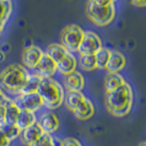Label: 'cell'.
Segmentation results:
<instances>
[{"label": "cell", "instance_id": "1", "mask_svg": "<svg viewBox=\"0 0 146 146\" xmlns=\"http://www.w3.org/2000/svg\"><path fill=\"white\" fill-rule=\"evenodd\" d=\"M132 90L131 86L125 83L116 90L109 91L105 97V104L108 111L114 116L122 117L130 112L132 106Z\"/></svg>", "mask_w": 146, "mask_h": 146}, {"label": "cell", "instance_id": "2", "mask_svg": "<svg viewBox=\"0 0 146 146\" xmlns=\"http://www.w3.org/2000/svg\"><path fill=\"white\" fill-rule=\"evenodd\" d=\"M115 5L111 0H91L86 7L87 16L98 26L110 24L115 17Z\"/></svg>", "mask_w": 146, "mask_h": 146}, {"label": "cell", "instance_id": "3", "mask_svg": "<svg viewBox=\"0 0 146 146\" xmlns=\"http://www.w3.org/2000/svg\"><path fill=\"white\" fill-rule=\"evenodd\" d=\"M36 92L42 100L43 105L51 110L60 106L65 97L61 85L51 78H43Z\"/></svg>", "mask_w": 146, "mask_h": 146}, {"label": "cell", "instance_id": "4", "mask_svg": "<svg viewBox=\"0 0 146 146\" xmlns=\"http://www.w3.org/2000/svg\"><path fill=\"white\" fill-rule=\"evenodd\" d=\"M29 75V73L25 67L19 64H11L0 73V81L4 87L12 92L19 93Z\"/></svg>", "mask_w": 146, "mask_h": 146}, {"label": "cell", "instance_id": "5", "mask_svg": "<svg viewBox=\"0 0 146 146\" xmlns=\"http://www.w3.org/2000/svg\"><path fill=\"white\" fill-rule=\"evenodd\" d=\"M47 53L52 58L58 70L64 75L75 71L77 60L75 57L61 44H51L48 46Z\"/></svg>", "mask_w": 146, "mask_h": 146}, {"label": "cell", "instance_id": "6", "mask_svg": "<svg viewBox=\"0 0 146 146\" xmlns=\"http://www.w3.org/2000/svg\"><path fill=\"white\" fill-rule=\"evenodd\" d=\"M84 31L79 26L70 25L62 30L61 42L62 46L68 51H78L79 46L82 40Z\"/></svg>", "mask_w": 146, "mask_h": 146}, {"label": "cell", "instance_id": "7", "mask_svg": "<svg viewBox=\"0 0 146 146\" xmlns=\"http://www.w3.org/2000/svg\"><path fill=\"white\" fill-rule=\"evenodd\" d=\"M13 102L20 111H29L31 112L38 111L43 105L42 100L38 92L18 94V96Z\"/></svg>", "mask_w": 146, "mask_h": 146}, {"label": "cell", "instance_id": "8", "mask_svg": "<svg viewBox=\"0 0 146 146\" xmlns=\"http://www.w3.org/2000/svg\"><path fill=\"white\" fill-rule=\"evenodd\" d=\"M102 48V45L100 36L94 32L85 31L83 38H82V40L79 46V48H78V51L81 55H94Z\"/></svg>", "mask_w": 146, "mask_h": 146}, {"label": "cell", "instance_id": "9", "mask_svg": "<svg viewBox=\"0 0 146 146\" xmlns=\"http://www.w3.org/2000/svg\"><path fill=\"white\" fill-rule=\"evenodd\" d=\"M36 74H38L42 78H50L57 70V66L47 53H43L42 57L39 59L38 63L36 64L34 68Z\"/></svg>", "mask_w": 146, "mask_h": 146}, {"label": "cell", "instance_id": "10", "mask_svg": "<svg viewBox=\"0 0 146 146\" xmlns=\"http://www.w3.org/2000/svg\"><path fill=\"white\" fill-rule=\"evenodd\" d=\"M43 51L38 47L32 45L29 48H26L22 55V60L24 65L27 68H36V64L38 63L39 59L43 55Z\"/></svg>", "mask_w": 146, "mask_h": 146}, {"label": "cell", "instance_id": "11", "mask_svg": "<svg viewBox=\"0 0 146 146\" xmlns=\"http://www.w3.org/2000/svg\"><path fill=\"white\" fill-rule=\"evenodd\" d=\"M44 133L41 127L39 126L38 122H35L34 124L29 126L26 129L21 131V140L27 145H32L34 143L38 141L42 134Z\"/></svg>", "mask_w": 146, "mask_h": 146}, {"label": "cell", "instance_id": "12", "mask_svg": "<svg viewBox=\"0 0 146 146\" xmlns=\"http://www.w3.org/2000/svg\"><path fill=\"white\" fill-rule=\"evenodd\" d=\"M38 124L41 127L44 133L50 134L58 130L59 121L58 117L54 113L46 112L40 117Z\"/></svg>", "mask_w": 146, "mask_h": 146}, {"label": "cell", "instance_id": "13", "mask_svg": "<svg viewBox=\"0 0 146 146\" xmlns=\"http://www.w3.org/2000/svg\"><path fill=\"white\" fill-rule=\"evenodd\" d=\"M64 83H65L66 88L70 91H80L84 88L85 80L84 78L80 72L73 71L70 74L65 75L64 79Z\"/></svg>", "mask_w": 146, "mask_h": 146}, {"label": "cell", "instance_id": "14", "mask_svg": "<svg viewBox=\"0 0 146 146\" xmlns=\"http://www.w3.org/2000/svg\"><path fill=\"white\" fill-rule=\"evenodd\" d=\"M126 64V59L123 55L119 51H111L109 61L107 63L106 70L110 73H118L124 68Z\"/></svg>", "mask_w": 146, "mask_h": 146}, {"label": "cell", "instance_id": "15", "mask_svg": "<svg viewBox=\"0 0 146 146\" xmlns=\"http://www.w3.org/2000/svg\"><path fill=\"white\" fill-rule=\"evenodd\" d=\"M75 116L80 120H88L94 113V106L92 102L88 99H84L83 102H80L78 107L73 111Z\"/></svg>", "mask_w": 146, "mask_h": 146}, {"label": "cell", "instance_id": "16", "mask_svg": "<svg viewBox=\"0 0 146 146\" xmlns=\"http://www.w3.org/2000/svg\"><path fill=\"white\" fill-rule=\"evenodd\" d=\"M42 79L43 78L39 76L38 74H36V73L29 74L27 79L25 85L23 86V88L21 89L18 94H27V93L36 92Z\"/></svg>", "mask_w": 146, "mask_h": 146}, {"label": "cell", "instance_id": "17", "mask_svg": "<svg viewBox=\"0 0 146 146\" xmlns=\"http://www.w3.org/2000/svg\"><path fill=\"white\" fill-rule=\"evenodd\" d=\"M19 111L20 110L17 107V105L14 103L13 100H9L5 105V123L16 124Z\"/></svg>", "mask_w": 146, "mask_h": 146}, {"label": "cell", "instance_id": "18", "mask_svg": "<svg viewBox=\"0 0 146 146\" xmlns=\"http://www.w3.org/2000/svg\"><path fill=\"white\" fill-rule=\"evenodd\" d=\"M35 122H36V121L34 112H31L29 111H20L19 114H18L16 125L22 131L29 126L34 124Z\"/></svg>", "mask_w": 146, "mask_h": 146}, {"label": "cell", "instance_id": "19", "mask_svg": "<svg viewBox=\"0 0 146 146\" xmlns=\"http://www.w3.org/2000/svg\"><path fill=\"white\" fill-rule=\"evenodd\" d=\"M84 99V95L80 91L68 90V93L65 95V97H64V102H65L66 106L73 111L78 107V105L83 102Z\"/></svg>", "mask_w": 146, "mask_h": 146}, {"label": "cell", "instance_id": "20", "mask_svg": "<svg viewBox=\"0 0 146 146\" xmlns=\"http://www.w3.org/2000/svg\"><path fill=\"white\" fill-rule=\"evenodd\" d=\"M125 81L123 78L119 74V73H109V74L105 78V89H106L107 92L109 91H112L116 90L122 84H124Z\"/></svg>", "mask_w": 146, "mask_h": 146}, {"label": "cell", "instance_id": "21", "mask_svg": "<svg viewBox=\"0 0 146 146\" xmlns=\"http://www.w3.org/2000/svg\"><path fill=\"white\" fill-rule=\"evenodd\" d=\"M13 5L7 0H0V29H4L5 25L12 12Z\"/></svg>", "mask_w": 146, "mask_h": 146}, {"label": "cell", "instance_id": "22", "mask_svg": "<svg viewBox=\"0 0 146 146\" xmlns=\"http://www.w3.org/2000/svg\"><path fill=\"white\" fill-rule=\"evenodd\" d=\"M111 50L105 48H102L94 54L96 59V66L100 68H106L107 63L109 61Z\"/></svg>", "mask_w": 146, "mask_h": 146}, {"label": "cell", "instance_id": "23", "mask_svg": "<svg viewBox=\"0 0 146 146\" xmlns=\"http://www.w3.org/2000/svg\"><path fill=\"white\" fill-rule=\"evenodd\" d=\"M0 130L3 131V133L6 135V137L10 141L17 139L18 136H20V133H21V130L16 124L4 123L1 126V128H0Z\"/></svg>", "mask_w": 146, "mask_h": 146}, {"label": "cell", "instance_id": "24", "mask_svg": "<svg viewBox=\"0 0 146 146\" xmlns=\"http://www.w3.org/2000/svg\"><path fill=\"white\" fill-rule=\"evenodd\" d=\"M79 63L81 68H83L84 70H93L94 68H97L94 55H90V54L80 55Z\"/></svg>", "mask_w": 146, "mask_h": 146}, {"label": "cell", "instance_id": "25", "mask_svg": "<svg viewBox=\"0 0 146 146\" xmlns=\"http://www.w3.org/2000/svg\"><path fill=\"white\" fill-rule=\"evenodd\" d=\"M30 146H56V143L50 134L43 133L40 138Z\"/></svg>", "mask_w": 146, "mask_h": 146}, {"label": "cell", "instance_id": "26", "mask_svg": "<svg viewBox=\"0 0 146 146\" xmlns=\"http://www.w3.org/2000/svg\"><path fill=\"white\" fill-rule=\"evenodd\" d=\"M60 146H81V144L76 139L68 138L62 141Z\"/></svg>", "mask_w": 146, "mask_h": 146}, {"label": "cell", "instance_id": "27", "mask_svg": "<svg viewBox=\"0 0 146 146\" xmlns=\"http://www.w3.org/2000/svg\"><path fill=\"white\" fill-rule=\"evenodd\" d=\"M10 141H9L6 135L3 133V131L0 130V146H9Z\"/></svg>", "mask_w": 146, "mask_h": 146}, {"label": "cell", "instance_id": "28", "mask_svg": "<svg viewBox=\"0 0 146 146\" xmlns=\"http://www.w3.org/2000/svg\"><path fill=\"white\" fill-rule=\"evenodd\" d=\"M9 100H11L5 95L2 90H0V106H5Z\"/></svg>", "mask_w": 146, "mask_h": 146}, {"label": "cell", "instance_id": "29", "mask_svg": "<svg viewBox=\"0 0 146 146\" xmlns=\"http://www.w3.org/2000/svg\"><path fill=\"white\" fill-rule=\"evenodd\" d=\"M5 123V106H0V128Z\"/></svg>", "mask_w": 146, "mask_h": 146}, {"label": "cell", "instance_id": "30", "mask_svg": "<svg viewBox=\"0 0 146 146\" xmlns=\"http://www.w3.org/2000/svg\"><path fill=\"white\" fill-rule=\"evenodd\" d=\"M131 4L137 7H146V0H143V1H141V0H139V1H131Z\"/></svg>", "mask_w": 146, "mask_h": 146}, {"label": "cell", "instance_id": "31", "mask_svg": "<svg viewBox=\"0 0 146 146\" xmlns=\"http://www.w3.org/2000/svg\"><path fill=\"white\" fill-rule=\"evenodd\" d=\"M9 48H10V47H9V45L8 44H5L3 47H2V49H1V51H3L5 54H6V52H7Z\"/></svg>", "mask_w": 146, "mask_h": 146}, {"label": "cell", "instance_id": "32", "mask_svg": "<svg viewBox=\"0 0 146 146\" xmlns=\"http://www.w3.org/2000/svg\"><path fill=\"white\" fill-rule=\"evenodd\" d=\"M5 58H6V54H5L3 51H1V50H0V62H2L4 59H5Z\"/></svg>", "mask_w": 146, "mask_h": 146}, {"label": "cell", "instance_id": "33", "mask_svg": "<svg viewBox=\"0 0 146 146\" xmlns=\"http://www.w3.org/2000/svg\"><path fill=\"white\" fill-rule=\"evenodd\" d=\"M140 146H146V141H144V143H141Z\"/></svg>", "mask_w": 146, "mask_h": 146}, {"label": "cell", "instance_id": "34", "mask_svg": "<svg viewBox=\"0 0 146 146\" xmlns=\"http://www.w3.org/2000/svg\"><path fill=\"white\" fill-rule=\"evenodd\" d=\"M2 30H3L2 29H0V35H1V32H2Z\"/></svg>", "mask_w": 146, "mask_h": 146}]
</instances>
